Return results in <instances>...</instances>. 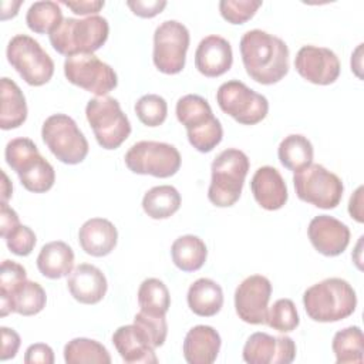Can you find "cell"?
Masks as SVG:
<instances>
[{"label":"cell","mask_w":364,"mask_h":364,"mask_svg":"<svg viewBox=\"0 0 364 364\" xmlns=\"http://www.w3.org/2000/svg\"><path fill=\"white\" fill-rule=\"evenodd\" d=\"M240 55L247 75L259 84H276L289 73L287 44L267 31H246L240 38Z\"/></svg>","instance_id":"6da1fadb"},{"label":"cell","mask_w":364,"mask_h":364,"mask_svg":"<svg viewBox=\"0 0 364 364\" xmlns=\"http://www.w3.org/2000/svg\"><path fill=\"white\" fill-rule=\"evenodd\" d=\"M307 316L318 323L347 318L355 311L357 296L353 286L340 277H328L310 286L303 294Z\"/></svg>","instance_id":"7a4b0ae2"},{"label":"cell","mask_w":364,"mask_h":364,"mask_svg":"<svg viewBox=\"0 0 364 364\" xmlns=\"http://www.w3.org/2000/svg\"><path fill=\"white\" fill-rule=\"evenodd\" d=\"M109 33V24L105 17L90 16L85 18L67 17L53 30L48 37L53 48L63 55L94 54L100 50Z\"/></svg>","instance_id":"3957f363"},{"label":"cell","mask_w":364,"mask_h":364,"mask_svg":"<svg viewBox=\"0 0 364 364\" xmlns=\"http://www.w3.org/2000/svg\"><path fill=\"white\" fill-rule=\"evenodd\" d=\"M176 118L186 128L189 144L206 154L216 148L223 138L220 121L213 115L209 102L198 94H186L176 102Z\"/></svg>","instance_id":"277c9868"},{"label":"cell","mask_w":364,"mask_h":364,"mask_svg":"<svg viewBox=\"0 0 364 364\" xmlns=\"http://www.w3.org/2000/svg\"><path fill=\"white\" fill-rule=\"evenodd\" d=\"M4 158L27 191L44 193L53 188L55 182L54 168L41 156L37 145L30 138L21 136L9 141Z\"/></svg>","instance_id":"5b68a950"},{"label":"cell","mask_w":364,"mask_h":364,"mask_svg":"<svg viewBox=\"0 0 364 364\" xmlns=\"http://www.w3.org/2000/svg\"><path fill=\"white\" fill-rule=\"evenodd\" d=\"M247 155L236 148L223 149L212 162V179L208 189V199L218 208L233 206L243 189L249 172Z\"/></svg>","instance_id":"8992f818"},{"label":"cell","mask_w":364,"mask_h":364,"mask_svg":"<svg viewBox=\"0 0 364 364\" xmlns=\"http://www.w3.org/2000/svg\"><path fill=\"white\" fill-rule=\"evenodd\" d=\"M85 117L104 149H117L131 134V122L114 97H95L87 102Z\"/></svg>","instance_id":"52a82bcc"},{"label":"cell","mask_w":364,"mask_h":364,"mask_svg":"<svg viewBox=\"0 0 364 364\" xmlns=\"http://www.w3.org/2000/svg\"><path fill=\"white\" fill-rule=\"evenodd\" d=\"M41 136L51 154L63 164L77 165L88 155V141L77 122L65 114L50 115L41 127Z\"/></svg>","instance_id":"ba28073f"},{"label":"cell","mask_w":364,"mask_h":364,"mask_svg":"<svg viewBox=\"0 0 364 364\" xmlns=\"http://www.w3.org/2000/svg\"><path fill=\"white\" fill-rule=\"evenodd\" d=\"M7 61L33 87L47 84L54 74V61L40 43L27 34L14 36L6 50Z\"/></svg>","instance_id":"9c48e42d"},{"label":"cell","mask_w":364,"mask_h":364,"mask_svg":"<svg viewBox=\"0 0 364 364\" xmlns=\"http://www.w3.org/2000/svg\"><path fill=\"white\" fill-rule=\"evenodd\" d=\"M293 183L300 200L320 209H334L344 192L341 179L320 164H310L304 169L294 172Z\"/></svg>","instance_id":"30bf717a"},{"label":"cell","mask_w":364,"mask_h":364,"mask_svg":"<svg viewBox=\"0 0 364 364\" xmlns=\"http://www.w3.org/2000/svg\"><path fill=\"white\" fill-rule=\"evenodd\" d=\"M125 165L138 175H152L155 178L173 176L181 168L179 151L166 142L139 141L125 154Z\"/></svg>","instance_id":"8fae6325"},{"label":"cell","mask_w":364,"mask_h":364,"mask_svg":"<svg viewBox=\"0 0 364 364\" xmlns=\"http://www.w3.org/2000/svg\"><path fill=\"white\" fill-rule=\"evenodd\" d=\"M216 101L225 114L243 125H255L269 112L267 98L239 80L223 82L216 91Z\"/></svg>","instance_id":"7c38bea8"},{"label":"cell","mask_w":364,"mask_h":364,"mask_svg":"<svg viewBox=\"0 0 364 364\" xmlns=\"http://www.w3.org/2000/svg\"><path fill=\"white\" fill-rule=\"evenodd\" d=\"M189 30L178 20L162 21L154 33L152 60L164 74H178L183 70L189 48Z\"/></svg>","instance_id":"4fadbf2b"},{"label":"cell","mask_w":364,"mask_h":364,"mask_svg":"<svg viewBox=\"0 0 364 364\" xmlns=\"http://www.w3.org/2000/svg\"><path fill=\"white\" fill-rule=\"evenodd\" d=\"M64 75L68 82L97 97H105L118 85V77L114 68L94 54L67 57L64 61Z\"/></svg>","instance_id":"5bb4252c"},{"label":"cell","mask_w":364,"mask_h":364,"mask_svg":"<svg viewBox=\"0 0 364 364\" xmlns=\"http://www.w3.org/2000/svg\"><path fill=\"white\" fill-rule=\"evenodd\" d=\"M272 296V283L266 276L252 274L235 290V309L239 318L249 324H264Z\"/></svg>","instance_id":"9a60e30c"},{"label":"cell","mask_w":364,"mask_h":364,"mask_svg":"<svg viewBox=\"0 0 364 364\" xmlns=\"http://www.w3.org/2000/svg\"><path fill=\"white\" fill-rule=\"evenodd\" d=\"M294 68L306 81L316 85H330L340 77V60L326 47L303 46L294 58Z\"/></svg>","instance_id":"2e32d148"},{"label":"cell","mask_w":364,"mask_h":364,"mask_svg":"<svg viewBox=\"0 0 364 364\" xmlns=\"http://www.w3.org/2000/svg\"><path fill=\"white\" fill-rule=\"evenodd\" d=\"M242 355L249 364H290L296 358V344L291 337L257 331L246 340Z\"/></svg>","instance_id":"e0dca14e"},{"label":"cell","mask_w":364,"mask_h":364,"mask_svg":"<svg viewBox=\"0 0 364 364\" xmlns=\"http://www.w3.org/2000/svg\"><path fill=\"white\" fill-rule=\"evenodd\" d=\"M307 235L313 247L328 257L341 255L350 243L348 226L328 215L313 218L309 223Z\"/></svg>","instance_id":"ac0fdd59"},{"label":"cell","mask_w":364,"mask_h":364,"mask_svg":"<svg viewBox=\"0 0 364 364\" xmlns=\"http://www.w3.org/2000/svg\"><path fill=\"white\" fill-rule=\"evenodd\" d=\"M233 63L230 43L216 34L206 36L198 44L195 51L196 70L209 78H216L228 73Z\"/></svg>","instance_id":"d6986e66"},{"label":"cell","mask_w":364,"mask_h":364,"mask_svg":"<svg viewBox=\"0 0 364 364\" xmlns=\"http://www.w3.org/2000/svg\"><path fill=\"white\" fill-rule=\"evenodd\" d=\"M47 296L41 284L31 280H23L9 291H0V316L9 313L20 316L38 314L46 307Z\"/></svg>","instance_id":"ffe728a7"},{"label":"cell","mask_w":364,"mask_h":364,"mask_svg":"<svg viewBox=\"0 0 364 364\" xmlns=\"http://www.w3.org/2000/svg\"><path fill=\"white\" fill-rule=\"evenodd\" d=\"M255 200L266 210H277L287 202V186L280 172L269 165L257 168L250 181Z\"/></svg>","instance_id":"44dd1931"},{"label":"cell","mask_w":364,"mask_h":364,"mask_svg":"<svg viewBox=\"0 0 364 364\" xmlns=\"http://www.w3.org/2000/svg\"><path fill=\"white\" fill-rule=\"evenodd\" d=\"M70 294L82 304L100 303L108 289L105 274L94 264H78L67 279Z\"/></svg>","instance_id":"7402d4cb"},{"label":"cell","mask_w":364,"mask_h":364,"mask_svg":"<svg viewBox=\"0 0 364 364\" xmlns=\"http://www.w3.org/2000/svg\"><path fill=\"white\" fill-rule=\"evenodd\" d=\"M112 344L115 346L121 358L128 364L158 363L155 348L136 324L118 327L112 334Z\"/></svg>","instance_id":"603a6c76"},{"label":"cell","mask_w":364,"mask_h":364,"mask_svg":"<svg viewBox=\"0 0 364 364\" xmlns=\"http://www.w3.org/2000/svg\"><path fill=\"white\" fill-rule=\"evenodd\" d=\"M78 242L87 255L102 257L115 249L118 232L111 220L105 218H91L80 228Z\"/></svg>","instance_id":"cb8c5ba5"},{"label":"cell","mask_w":364,"mask_h":364,"mask_svg":"<svg viewBox=\"0 0 364 364\" xmlns=\"http://www.w3.org/2000/svg\"><path fill=\"white\" fill-rule=\"evenodd\" d=\"M219 333L205 324L192 327L183 340V358L189 364H212L220 351Z\"/></svg>","instance_id":"d4e9b609"},{"label":"cell","mask_w":364,"mask_h":364,"mask_svg":"<svg viewBox=\"0 0 364 364\" xmlns=\"http://www.w3.org/2000/svg\"><path fill=\"white\" fill-rule=\"evenodd\" d=\"M38 272L48 279H61L74 270V252L63 240L46 243L37 256Z\"/></svg>","instance_id":"484cf974"},{"label":"cell","mask_w":364,"mask_h":364,"mask_svg":"<svg viewBox=\"0 0 364 364\" xmlns=\"http://www.w3.org/2000/svg\"><path fill=\"white\" fill-rule=\"evenodd\" d=\"M186 300L189 309L196 316L212 317L223 306V290L215 280L200 277L189 286Z\"/></svg>","instance_id":"4316f807"},{"label":"cell","mask_w":364,"mask_h":364,"mask_svg":"<svg viewBox=\"0 0 364 364\" xmlns=\"http://www.w3.org/2000/svg\"><path fill=\"white\" fill-rule=\"evenodd\" d=\"M0 88H1L0 127L4 131L18 128L27 119L26 97L20 90V87L7 77L1 78Z\"/></svg>","instance_id":"83f0119b"},{"label":"cell","mask_w":364,"mask_h":364,"mask_svg":"<svg viewBox=\"0 0 364 364\" xmlns=\"http://www.w3.org/2000/svg\"><path fill=\"white\" fill-rule=\"evenodd\" d=\"M173 264L182 272L199 270L208 257L205 242L195 235H183L175 239L171 246Z\"/></svg>","instance_id":"f1b7e54d"},{"label":"cell","mask_w":364,"mask_h":364,"mask_svg":"<svg viewBox=\"0 0 364 364\" xmlns=\"http://www.w3.org/2000/svg\"><path fill=\"white\" fill-rule=\"evenodd\" d=\"M313 145L307 136L300 134H290L282 139L277 148L280 164L293 172H299L313 164Z\"/></svg>","instance_id":"f546056e"},{"label":"cell","mask_w":364,"mask_h":364,"mask_svg":"<svg viewBox=\"0 0 364 364\" xmlns=\"http://www.w3.org/2000/svg\"><path fill=\"white\" fill-rule=\"evenodd\" d=\"M181 193L172 185L151 188L142 198V209L152 219H168L181 208Z\"/></svg>","instance_id":"4dcf8cb0"},{"label":"cell","mask_w":364,"mask_h":364,"mask_svg":"<svg viewBox=\"0 0 364 364\" xmlns=\"http://www.w3.org/2000/svg\"><path fill=\"white\" fill-rule=\"evenodd\" d=\"M337 364L363 363L364 360V337L358 326H350L337 331L331 343Z\"/></svg>","instance_id":"1f68e13d"},{"label":"cell","mask_w":364,"mask_h":364,"mask_svg":"<svg viewBox=\"0 0 364 364\" xmlns=\"http://www.w3.org/2000/svg\"><path fill=\"white\" fill-rule=\"evenodd\" d=\"M64 361L67 364H109L111 355L97 340L77 337L65 344Z\"/></svg>","instance_id":"d6a6232c"},{"label":"cell","mask_w":364,"mask_h":364,"mask_svg":"<svg viewBox=\"0 0 364 364\" xmlns=\"http://www.w3.org/2000/svg\"><path fill=\"white\" fill-rule=\"evenodd\" d=\"M138 304L148 314L165 316L171 307V296L165 283L156 277L145 279L138 289Z\"/></svg>","instance_id":"836d02e7"},{"label":"cell","mask_w":364,"mask_h":364,"mask_svg":"<svg viewBox=\"0 0 364 364\" xmlns=\"http://www.w3.org/2000/svg\"><path fill=\"white\" fill-rule=\"evenodd\" d=\"M63 21V11L55 1H36L26 14V23L28 28L38 34H50Z\"/></svg>","instance_id":"e575fe53"},{"label":"cell","mask_w":364,"mask_h":364,"mask_svg":"<svg viewBox=\"0 0 364 364\" xmlns=\"http://www.w3.org/2000/svg\"><path fill=\"white\" fill-rule=\"evenodd\" d=\"M300 323L297 309L290 299H279L267 310L266 323L270 328L280 333H289L297 328Z\"/></svg>","instance_id":"d590c367"},{"label":"cell","mask_w":364,"mask_h":364,"mask_svg":"<svg viewBox=\"0 0 364 364\" xmlns=\"http://www.w3.org/2000/svg\"><path fill=\"white\" fill-rule=\"evenodd\" d=\"M135 114L138 119L146 127H159L165 122L168 115V104L164 97L158 94L142 95L135 102Z\"/></svg>","instance_id":"8d00e7d4"},{"label":"cell","mask_w":364,"mask_h":364,"mask_svg":"<svg viewBox=\"0 0 364 364\" xmlns=\"http://www.w3.org/2000/svg\"><path fill=\"white\" fill-rule=\"evenodd\" d=\"M260 6V0H222L219 1V11L228 23L243 24L256 14Z\"/></svg>","instance_id":"74e56055"},{"label":"cell","mask_w":364,"mask_h":364,"mask_svg":"<svg viewBox=\"0 0 364 364\" xmlns=\"http://www.w3.org/2000/svg\"><path fill=\"white\" fill-rule=\"evenodd\" d=\"M134 324H136L144 331L154 348L164 346L168 334V324L165 316H154L141 310L135 314Z\"/></svg>","instance_id":"f35d334b"},{"label":"cell","mask_w":364,"mask_h":364,"mask_svg":"<svg viewBox=\"0 0 364 364\" xmlns=\"http://www.w3.org/2000/svg\"><path fill=\"white\" fill-rule=\"evenodd\" d=\"M9 250L17 256H28L36 246V233L26 225H18L4 237Z\"/></svg>","instance_id":"ab89813d"},{"label":"cell","mask_w":364,"mask_h":364,"mask_svg":"<svg viewBox=\"0 0 364 364\" xmlns=\"http://www.w3.org/2000/svg\"><path fill=\"white\" fill-rule=\"evenodd\" d=\"M26 279H27V273L21 264H18L13 260H4L1 263L0 291H9Z\"/></svg>","instance_id":"60d3db41"},{"label":"cell","mask_w":364,"mask_h":364,"mask_svg":"<svg viewBox=\"0 0 364 364\" xmlns=\"http://www.w3.org/2000/svg\"><path fill=\"white\" fill-rule=\"evenodd\" d=\"M127 6L132 10V13L142 18H152L159 14L165 7V0H128Z\"/></svg>","instance_id":"b9f144b4"},{"label":"cell","mask_w":364,"mask_h":364,"mask_svg":"<svg viewBox=\"0 0 364 364\" xmlns=\"http://www.w3.org/2000/svg\"><path fill=\"white\" fill-rule=\"evenodd\" d=\"M26 364H53L54 351L48 344L36 343L27 347L24 354Z\"/></svg>","instance_id":"7bdbcfd3"},{"label":"cell","mask_w":364,"mask_h":364,"mask_svg":"<svg viewBox=\"0 0 364 364\" xmlns=\"http://www.w3.org/2000/svg\"><path fill=\"white\" fill-rule=\"evenodd\" d=\"M1 360H10L14 358L18 348H20V343L21 338L17 334V331H14L13 328L9 327H1Z\"/></svg>","instance_id":"ee69618b"},{"label":"cell","mask_w":364,"mask_h":364,"mask_svg":"<svg viewBox=\"0 0 364 364\" xmlns=\"http://www.w3.org/2000/svg\"><path fill=\"white\" fill-rule=\"evenodd\" d=\"M61 4H64L65 7H68L74 14H80V16H98L97 13L104 7V1L102 0H85V1H67L63 0Z\"/></svg>","instance_id":"f6af8a7d"},{"label":"cell","mask_w":364,"mask_h":364,"mask_svg":"<svg viewBox=\"0 0 364 364\" xmlns=\"http://www.w3.org/2000/svg\"><path fill=\"white\" fill-rule=\"evenodd\" d=\"M20 225L18 215L14 209H11L7 202L0 203V235L4 239L9 232Z\"/></svg>","instance_id":"bcb514c9"},{"label":"cell","mask_w":364,"mask_h":364,"mask_svg":"<svg viewBox=\"0 0 364 364\" xmlns=\"http://www.w3.org/2000/svg\"><path fill=\"white\" fill-rule=\"evenodd\" d=\"M363 186H358L355 192L351 195L348 202V213L353 219H355L358 223L364 222L363 216Z\"/></svg>","instance_id":"7dc6e473"},{"label":"cell","mask_w":364,"mask_h":364,"mask_svg":"<svg viewBox=\"0 0 364 364\" xmlns=\"http://www.w3.org/2000/svg\"><path fill=\"white\" fill-rule=\"evenodd\" d=\"M23 4V1H3L1 3V20H9L17 16L18 7Z\"/></svg>","instance_id":"c3c4849f"},{"label":"cell","mask_w":364,"mask_h":364,"mask_svg":"<svg viewBox=\"0 0 364 364\" xmlns=\"http://www.w3.org/2000/svg\"><path fill=\"white\" fill-rule=\"evenodd\" d=\"M361 48H363V44H358V47L355 48L354 54L351 55V70L357 74L358 78H361Z\"/></svg>","instance_id":"681fc988"},{"label":"cell","mask_w":364,"mask_h":364,"mask_svg":"<svg viewBox=\"0 0 364 364\" xmlns=\"http://www.w3.org/2000/svg\"><path fill=\"white\" fill-rule=\"evenodd\" d=\"M1 176H3V182H1V202H7L11 196V192H13V186H11V182L9 181L7 175L4 172H1Z\"/></svg>","instance_id":"f907efd6"}]
</instances>
